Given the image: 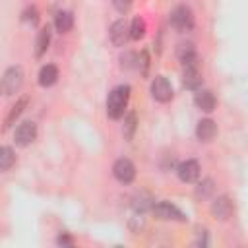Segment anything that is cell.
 I'll list each match as a JSON object with an SVG mask.
<instances>
[{
    "label": "cell",
    "mask_w": 248,
    "mask_h": 248,
    "mask_svg": "<svg viewBox=\"0 0 248 248\" xmlns=\"http://www.w3.org/2000/svg\"><path fill=\"white\" fill-rule=\"evenodd\" d=\"M213 192H215V184H213L211 178H203V180L198 184V188H196V196H198V198H209Z\"/></svg>",
    "instance_id": "603a6c76"
},
{
    "label": "cell",
    "mask_w": 248,
    "mask_h": 248,
    "mask_svg": "<svg viewBox=\"0 0 248 248\" xmlns=\"http://www.w3.org/2000/svg\"><path fill=\"white\" fill-rule=\"evenodd\" d=\"M23 78H25V74H23L21 66H10L0 78V93L4 97L16 95L23 85Z\"/></svg>",
    "instance_id": "7a4b0ae2"
},
{
    "label": "cell",
    "mask_w": 248,
    "mask_h": 248,
    "mask_svg": "<svg viewBox=\"0 0 248 248\" xmlns=\"http://www.w3.org/2000/svg\"><path fill=\"white\" fill-rule=\"evenodd\" d=\"M151 97L159 103H169L172 99V85L165 76H157L151 81Z\"/></svg>",
    "instance_id": "9c48e42d"
},
{
    "label": "cell",
    "mask_w": 248,
    "mask_h": 248,
    "mask_svg": "<svg viewBox=\"0 0 248 248\" xmlns=\"http://www.w3.org/2000/svg\"><path fill=\"white\" fill-rule=\"evenodd\" d=\"M234 213V203L229 196H217L211 202V215L219 221H227L231 219V215Z\"/></svg>",
    "instance_id": "ba28073f"
},
{
    "label": "cell",
    "mask_w": 248,
    "mask_h": 248,
    "mask_svg": "<svg viewBox=\"0 0 248 248\" xmlns=\"http://www.w3.org/2000/svg\"><path fill=\"white\" fill-rule=\"evenodd\" d=\"M203 78H202V72H200V64H188L184 66V72H182V85L186 89H200Z\"/></svg>",
    "instance_id": "8fae6325"
},
{
    "label": "cell",
    "mask_w": 248,
    "mask_h": 248,
    "mask_svg": "<svg viewBox=\"0 0 248 248\" xmlns=\"http://www.w3.org/2000/svg\"><path fill=\"white\" fill-rule=\"evenodd\" d=\"M132 4H134V0H112V6H114L116 12H120V14H126V12L132 8Z\"/></svg>",
    "instance_id": "484cf974"
},
{
    "label": "cell",
    "mask_w": 248,
    "mask_h": 248,
    "mask_svg": "<svg viewBox=\"0 0 248 248\" xmlns=\"http://www.w3.org/2000/svg\"><path fill=\"white\" fill-rule=\"evenodd\" d=\"M54 27H56L58 33H68L74 27V16L70 12H66V10L58 12L56 17H54Z\"/></svg>",
    "instance_id": "e0dca14e"
},
{
    "label": "cell",
    "mask_w": 248,
    "mask_h": 248,
    "mask_svg": "<svg viewBox=\"0 0 248 248\" xmlns=\"http://www.w3.org/2000/svg\"><path fill=\"white\" fill-rule=\"evenodd\" d=\"M48 43H50V27H43L39 33H37V41H35V56L41 58L46 48H48Z\"/></svg>",
    "instance_id": "2e32d148"
},
{
    "label": "cell",
    "mask_w": 248,
    "mask_h": 248,
    "mask_svg": "<svg viewBox=\"0 0 248 248\" xmlns=\"http://www.w3.org/2000/svg\"><path fill=\"white\" fill-rule=\"evenodd\" d=\"M16 163V153L10 145H0V172H6L14 167Z\"/></svg>",
    "instance_id": "ac0fdd59"
},
{
    "label": "cell",
    "mask_w": 248,
    "mask_h": 248,
    "mask_svg": "<svg viewBox=\"0 0 248 248\" xmlns=\"http://www.w3.org/2000/svg\"><path fill=\"white\" fill-rule=\"evenodd\" d=\"M120 66L122 68H126V70H130V68H136L138 66V54L136 52H124L122 56H120Z\"/></svg>",
    "instance_id": "d4e9b609"
},
{
    "label": "cell",
    "mask_w": 248,
    "mask_h": 248,
    "mask_svg": "<svg viewBox=\"0 0 248 248\" xmlns=\"http://www.w3.org/2000/svg\"><path fill=\"white\" fill-rule=\"evenodd\" d=\"M194 103L202 112H213L217 107V99L209 89H196Z\"/></svg>",
    "instance_id": "7c38bea8"
},
{
    "label": "cell",
    "mask_w": 248,
    "mask_h": 248,
    "mask_svg": "<svg viewBox=\"0 0 248 248\" xmlns=\"http://www.w3.org/2000/svg\"><path fill=\"white\" fill-rule=\"evenodd\" d=\"M145 19L143 17H140V16H136L132 21H130V39H134V41H140L143 35H145Z\"/></svg>",
    "instance_id": "44dd1931"
},
{
    "label": "cell",
    "mask_w": 248,
    "mask_h": 248,
    "mask_svg": "<svg viewBox=\"0 0 248 248\" xmlns=\"http://www.w3.org/2000/svg\"><path fill=\"white\" fill-rule=\"evenodd\" d=\"M27 103H29V99L27 97H19L17 101H16V105L12 107V110H10V114L6 116V124H4V128H10L12 124H14V120L23 112V108L27 107Z\"/></svg>",
    "instance_id": "d6986e66"
},
{
    "label": "cell",
    "mask_w": 248,
    "mask_h": 248,
    "mask_svg": "<svg viewBox=\"0 0 248 248\" xmlns=\"http://www.w3.org/2000/svg\"><path fill=\"white\" fill-rule=\"evenodd\" d=\"M35 140H37V124L31 122V120L21 122V124L16 128V132H14V141H16V145H19V147H27V145H31Z\"/></svg>",
    "instance_id": "5b68a950"
},
{
    "label": "cell",
    "mask_w": 248,
    "mask_h": 248,
    "mask_svg": "<svg viewBox=\"0 0 248 248\" xmlns=\"http://www.w3.org/2000/svg\"><path fill=\"white\" fill-rule=\"evenodd\" d=\"M132 207H134V211H136V213L143 215L147 209H151V207H153V198H151V196H147V194H140V196H136V198H134Z\"/></svg>",
    "instance_id": "ffe728a7"
},
{
    "label": "cell",
    "mask_w": 248,
    "mask_h": 248,
    "mask_svg": "<svg viewBox=\"0 0 248 248\" xmlns=\"http://www.w3.org/2000/svg\"><path fill=\"white\" fill-rule=\"evenodd\" d=\"M56 79H58V68L54 64H45L39 70V85L50 87V85L56 83Z\"/></svg>",
    "instance_id": "9a60e30c"
},
{
    "label": "cell",
    "mask_w": 248,
    "mask_h": 248,
    "mask_svg": "<svg viewBox=\"0 0 248 248\" xmlns=\"http://www.w3.org/2000/svg\"><path fill=\"white\" fill-rule=\"evenodd\" d=\"M176 56H178V60L182 62V66H188V64H198V52H196V48H194V45L192 43H180L178 46H176Z\"/></svg>",
    "instance_id": "5bb4252c"
},
{
    "label": "cell",
    "mask_w": 248,
    "mask_h": 248,
    "mask_svg": "<svg viewBox=\"0 0 248 248\" xmlns=\"http://www.w3.org/2000/svg\"><path fill=\"white\" fill-rule=\"evenodd\" d=\"M136 124H138V118H136V112H128L124 116V126H122V134H124V140H132L134 134H136Z\"/></svg>",
    "instance_id": "7402d4cb"
},
{
    "label": "cell",
    "mask_w": 248,
    "mask_h": 248,
    "mask_svg": "<svg viewBox=\"0 0 248 248\" xmlns=\"http://www.w3.org/2000/svg\"><path fill=\"white\" fill-rule=\"evenodd\" d=\"M176 174L182 182H196L200 178V163L194 159H186L176 167Z\"/></svg>",
    "instance_id": "30bf717a"
},
{
    "label": "cell",
    "mask_w": 248,
    "mask_h": 248,
    "mask_svg": "<svg viewBox=\"0 0 248 248\" xmlns=\"http://www.w3.org/2000/svg\"><path fill=\"white\" fill-rule=\"evenodd\" d=\"M169 21L176 31H190L194 27V14L188 6H176L170 12Z\"/></svg>",
    "instance_id": "3957f363"
},
{
    "label": "cell",
    "mask_w": 248,
    "mask_h": 248,
    "mask_svg": "<svg viewBox=\"0 0 248 248\" xmlns=\"http://www.w3.org/2000/svg\"><path fill=\"white\" fill-rule=\"evenodd\" d=\"M217 136V124L211 118H202L196 124V138L203 143H209L213 138Z\"/></svg>",
    "instance_id": "4fadbf2b"
},
{
    "label": "cell",
    "mask_w": 248,
    "mask_h": 248,
    "mask_svg": "<svg viewBox=\"0 0 248 248\" xmlns=\"http://www.w3.org/2000/svg\"><path fill=\"white\" fill-rule=\"evenodd\" d=\"M151 211H153V215H155L157 219H163V221H180V223L188 221V217H186L174 203H170V202L153 203Z\"/></svg>",
    "instance_id": "277c9868"
},
{
    "label": "cell",
    "mask_w": 248,
    "mask_h": 248,
    "mask_svg": "<svg viewBox=\"0 0 248 248\" xmlns=\"http://www.w3.org/2000/svg\"><path fill=\"white\" fill-rule=\"evenodd\" d=\"M56 244H58V246H72V244H74V240H72V236H70V234L62 232V234H58Z\"/></svg>",
    "instance_id": "4316f807"
},
{
    "label": "cell",
    "mask_w": 248,
    "mask_h": 248,
    "mask_svg": "<svg viewBox=\"0 0 248 248\" xmlns=\"http://www.w3.org/2000/svg\"><path fill=\"white\" fill-rule=\"evenodd\" d=\"M112 174L120 184H130L136 178V167L130 159H116L112 165Z\"/></svg>",
    "instance_id": "52a82bcc"
},
{
    "label": "cell",
    "mask_w": 248,
    "mask_h": 248,
    "mask_svg": "<svg viewBox=\"0 0 248 248\" xmlns=\"http://www.w3.org/2000/svg\"><path fill=\"white\" fill-rule=\"evenodd\" d=\"M130 101V85H118L114 87L107 97V114L112 120H118L124 116L126 107Z\"/></svg>",
    "instance_id": "6da1fadb"
},
{
    "label": "cell",
    "mask_w": 248,
    "mask_h": 248,
    "mask_svg": "<svg viewBox=\"0 0 248 248\" xmlns=\"http://www.w3.org/2000/svg\"><path fill=\"white\" fill-rule=\"evenodd\" d=\"M108 39L114 46H124L126 41L130 39V23L124 17L112 21L110 27H108Z\"/></svg>",
    "instance_id": "8992f818"
},
{
    "label": "cell",
    "mask_w": 248,
    "mask_h": 248,
    "mask_svg": "<svg viewBox=\"0 0 248 248\" xmlns=\"http://www.w3.org/2000/svg\"><path fill=\"white\" fill-rule=\"evenodd\" d=\"M21 21L25 23H31V25H37L39 23V10L35 6H27L21 14Z\"/></svg>",
    "instance_id": "cb8c5ba5"
}]
</instances>
